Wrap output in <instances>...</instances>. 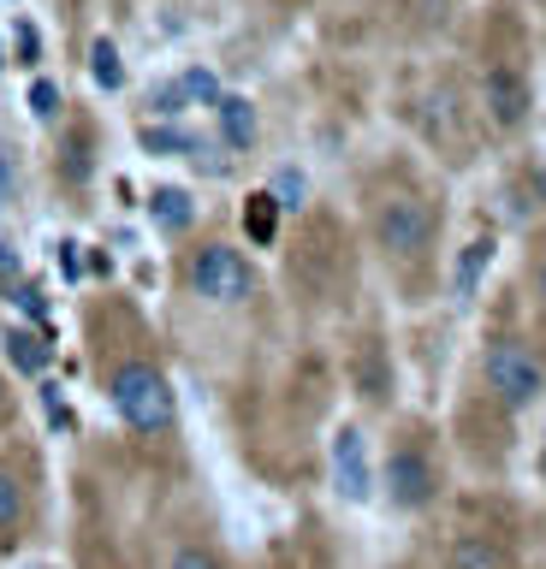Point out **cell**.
<instances>
[{
	"instance_id": "obj_1",
	"label": "cell",
	"mask_w": 546,
	"mask_h": 569,
	"mask_svg": "<svg viewBox=\"0 0 546 569\" xmlns=\"http://www.w3.org/2000/svg\"><path fill=\"white\" fill-rule=\"evenodd\" d=\"M482 386L493 391V403L510 409V416L535 409L546 398V350H535L517 332L487 338V350H482Z\"/></svg>"
},
{
	"instance_id": "obj_2",
	"label": "cell",
	"mask_w": 546,
	"mask_h": 569,
	"mask_svg": "<svg viewBox=\"0 0 546 569\" xmlns=\"http://www.w3.org/2000/svg\"><path fill=\"white\" fill-rule=\"evenodd\" d=\"M108 398L119 409V421L131 427V433H172V421H179V398H172V380L155 362H119L108 373Z\"/></svg>"
},
{
	"instance_id": "obj_3",
	"label": "cell",
	"mask_w": 546,
	"mask_h": 569,
	"mask_svg": "<svg viewBox=\"0 0 546 569\" xmlns=\"http://www.w3.org/2000/svg\"><path fill=\"white\" fill-rule=\"evenodd\" d=\"M368 226H375V243L393 261H421L439 238V213H434L428 196H416V190H386Z\"/></svg>"
},
{
	"instance_id": "obj_4",
	"label": "cell",
	"mask_w": 546,
	"mask_h": 569,
	"mask_svg": "<svg viewBox=\"0 0 546 569\" xmlns=\"http://www.w3.org/2000/svg\"><path fill=\"white\" fill-rule=\"evenodd\" d=\"M190 291H197L202 302L232 309V302H250L256 297V267L232 243H202L197 256H190Z\"/></svg>"
},
{
	"instance_id": "obj_5",
	"label": "cell",
	"mask_w": 546,
	"mask_h": 569,
	"mask_svg": "<svg viewBox=\"0 0 546 569\" xmlns=\"http://www.w3.org/2000/svg\"><path fill=\"white\" fill-rule=\"evenodd\" d=\"M386 498H393L398 510H428L434 498H439V469H434V457L421 451V445H393V457H386Z\"/></svg>"
},
{
	"instance_id": "obj_6",
	"label": "cell",
	"mask_w": 546,
	"mask_h": 569,
	"mask_svg": "<svg viewBox=\"0 0 546 569\" xmlns=\"http://www.w3.org/2000/svg\"><path fill=\"white\" fill-rule=\"evenodd\" d=\"M487 113L499 131H517V124L528 119V78L510 66H493L487 71Z\"/></svg>"
},
{
	"instance_id": "obj_7",
	"label": "cell",
	"mask_w": 546,
	"mask_h": 569,
	"mask_svg": "<svg viewBox=\"0 0 546 569\" xmlns=\"http://www.w3.org/2000/svg\"><path fill=\"white\" fill-rule=\"evenodd\" d=\"M215 119H220V142H226V149H238V154L256 149L261 124H256V107L244 101V96H220L215 101Z\"/></svg>"
},
{
	"instance_id": "obj_8",
	"label": "cell",
	"mask_w": 546,
	"mask_h": 569,
	"mask_svg": "<svg viewBox=\"0 0 546 569\" xmlns=\"http://www.w3.org/2000/svg\"><path fill=\"white\" fill-rule=\"evenodd\" d=\"M332 475H339V492H345V498H368V492H375V487H368V462H363V439L350 433V427H345L339 439H332Z\"/></svg>"
},
{
	"instance_id": "obj_9",
	"label": "cell",
	"mask_w": 546,
	"mask_h": 569,
	"mask_svg": "<svg viewBox=\"0 0 546 569\" xmlns=\"http://www.w3.org/2000/svg\"><path fill=\"white\" fill-rule=\"evenodd\" d=\"M19 528H24V480L0 469V540H19Z\"/></svg>"
},
{
	"instance_id": "obj_10",
	"label": "cell",
	"mask_w": 546,
	"mask_h": 569,
	"mask_svg": "<svg viewBox=\"0 0 546 569\" xmlns=\"http://www.w3.org/2000/svg\"><path fill=\"white\" fill-rule=\"evenodd\" d=\"M451 569H505V546L482 540V533H464L451 546Z\"/></svg>"
},
{
	"instance_id": "obj_11",
	"label": "cell",
	"mask_w": 546,
	"mask_h": 569,
	"mask_svg": "<svg viewBox=\"0 0 546 569\" xmlns=\"http://www.w3.org/2000/svg\"><path fill=\"white\" fill-rule=\"evenodd\" d=\"M149 213H155V226H161V231H185L197 208H190L185 190H155V196H149Z\"/></svg>"
},
{
	"instance_id": "obj_12",
	"label": "cell",
	"mask_w": 546,
	"mask_h": 569,
	"mask_svg": "<svg viewBox=\"0 0 546 569\" xmlns=\"http://www.w3.org/2000/svg\"><path fill=\"white\" fill-rule=\"evenodd\" d=\"M7 350H12V368H24V373H42V368H48V345H42L37 332H19V327H12V332H7Z\"/></svg>"
},
{
	"instance_id": "obj_13",
	"label": "cell",
	"mask_w": 546,
	"mask_h": 569,
	"mask_svg": "<svg viewBox=\"0 0 546 569\" xmlns=\"http://www.w3.org/2000/svg\"><path fill=\"white\" fill-rule=\"evenodd\" d=\"M90 78H96L101 89H119V83H126V60H119L113 42H96V48H90Z\"/></svg>"
},
{
	"instance_id": "obj_14",
	"label": "cell",
	"mask_w": 546,
	"mask_h": 569,
	"mask_svg": "<svg viewBox=\"0 0 546 569\" xmlns=\"http://www.w3.org/2000/svg\"><path fill=\"white\" fill-rule=\"evenodd\" d=\"M244 226H250V238H256V243H274L279 202H274V196H250V208H244Z\"/></svg>"
},
{
	"instance_id": "obj_15",
	"label": "cell",
	"mask_w": 546,
	"mask_h": 569,
	"mask_svg": "<svg viewBox=\"0 0 546 569\" xmlns=\"http://www.w3.org/2000/svg\"><path fill=\"white\" fill-rule=\"evenodd\" d=\"M143 149H149V154H202L185 131H167V124H149V131H143Z\"/></svg>"
},
{
	"instance_id": "obj_16",
	"label": "cell",
	"mask_w": 546,
	"mask_h": 569,
	"mask_svg": "<svg viewBox=\"0 0 546 569\" xmlns=\"http://www.w3.org/2000/svg\"><path fill=\"white\" fill-rule=\"evenodd\" d=\"M179 83H185V96H190V101H202V107H215V101H220V78H215L208 66H190Z\"/></svg>"
},
{
	"instance_id": "obj_17",
	"label": "cell",
	"mask_w": 546,
	"mask_h": 569,
	"mask_svg": "<svg viewBox=\"0 0 546 569\" xmlns=\"http://www.w3.org/2000/svg\"><path fill=\"white\" fill-rule=\"evenodd\" d=\"M185 101H190V96H185V83H179V78L161 83V89L149 96V107H155V113H167V119H172V113H185Z\"/></svg>"
},
{
	"instance_id": "obj_18",
	"label": "cell",
	"mask_w": 546,
	"mask_h": 569,
	"mask_svg": "<svg viewBox=\"0 0 546 569\" xmlns=\"http://www.w3.org/2000/svg\"><path fill=\"white\" fill-rule=\"evenodd\" d=\"M54 107H60V89H54V83H37V89H30V113H37V119H54Z\"/></svg>"
},
{
	"instance_id": "obj_19",
	"label": "cell",
	"mask_w": 546,
	"mask_h": 569,
	"mask_svg": "<svg viewBox=\"0 0 546 569\" xmlns=\"http://www.w3.org/2000/svg\"><path fill=\"white\" fill-rule=\"evenodd\" d=\"M172 569H220L215 551H202V546H185L179 558H172Z\"/></svg>"
},
{
	"instance_id": "obj_20",
	"label": "cell",
	"mask_w": 546,
	"mask_h": 569,
	"mask_svg": "<svg viewBox=\"0 0 546 569\" xmlns=\"http://www.w3.org/2000/svg\"><path fill=\"white\" fill-rule=\"evenodd\" d=\"M274 190H279V196H274L279 208H297V196H304V178H297V172H279Z\"/></svg>"
},
{
	"instance_id": "obj_21",
	"label": "cell",
	"mask_w": 546,
	"mask_h": 569,
	"mask_svg": "<svg viewBox=\"0 0 546 569\" xmlns=\"http://www.w3.org/2000/svg\"><path fill=\"white\" fill-rule=\"evenodd\" d=\"M528 284H535V297H540V309H546V243L535 249V261H528Z\"/></svg>"
},
{
	"instance_id": "obj_22",
	"label": "cell",
	"mask_w": 546,
	"mask_h": 569,
	"mask_svg": "<svg viewBox=\"0 0 546 569\" xmlns=\"http://www.w3.org/2000/svg\"><path fill=\"white\" fill-rule=\"evenodd\" d=\"M0 416H7V380H0Z\"/></svg>"
}]
</instances>
